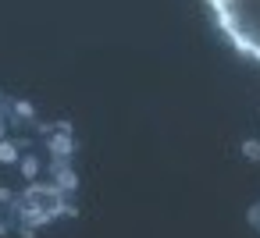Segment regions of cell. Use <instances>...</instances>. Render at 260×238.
Returning a JSON list of instances; mask_svg holds the SVG:
<instances>
[{
    "label": "cell",
    "mask_w": 260,
    "mask_h": 238,
    "mask_svg": "<svg viewBox=\"0 0 260 238\" xmlns=\"http://www.w3.org/2000/svg\"><path fill=\"white\" fill-rule=\"evenodd\" d=\"M246 156H249V160H260V142L249 139V142H246Z\"/></svg>",
    "instance_id": "7a4b0ae2"
},
{
    "label": "cell",
    "mask_w": 260,
    "mask_h": 238,
    "mask_svg": "<svg viewBox=\"0 0 260 238\" xmlns=\"http://www.w3.org/2000/svg\"><path fill=\"white\" fill-rule=\"evenodd\" d=\"M249 220H253V224H256V231H260V203L249 210Z\"/></svg>",
    "instance_id": "3957f363"
},
{
    "label": "cell",
    "mask_w": 260,
    "mask_h": 238,
    "mask_svg": "<svg viewBox=\"0 0 260 238\" xmlns=\"http://www.w3.org/2000/svg\"><path fill=\"white\" fill-rule=\"evenodd\" d=\"M207 8L221 36L260 64V0H207Z\"/></svg>",
    "instance_id": "6da1fadb"
}]
</instances>
